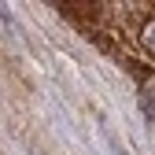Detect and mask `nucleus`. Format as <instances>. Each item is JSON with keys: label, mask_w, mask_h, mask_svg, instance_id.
I'll list each match as a JSON object with an SVG mask.
<instances>
[{"label": "nucleus", "mask_w": 155, "mask_h": 155, "mask_svg": "<svg viewBox=\"0 0 155 155\" xmlns=\"http://www.w3.org/2000/svg\"><path fill=\"white\" fill-rule=\"evenodd\" d=\"M140 45L155 55V18H148V22H144V30H140Z\"/></svg>", "instance_id": "2"}, {"label": "nucleus", "mask_w": 155, "mask_h": 155, "mask_svg": "<svg viewBox=\"0 0 155 155\" xmlns=\"http://www.w3.org/2000/svg\"><path fill=\"white\" fill-rule=\"evenodd\" d=\"M140 104H144V111H148L151 118H155V74H151L148 81L140 85Z\"/></svg>", "instance_id": "1"}]
</instances>
